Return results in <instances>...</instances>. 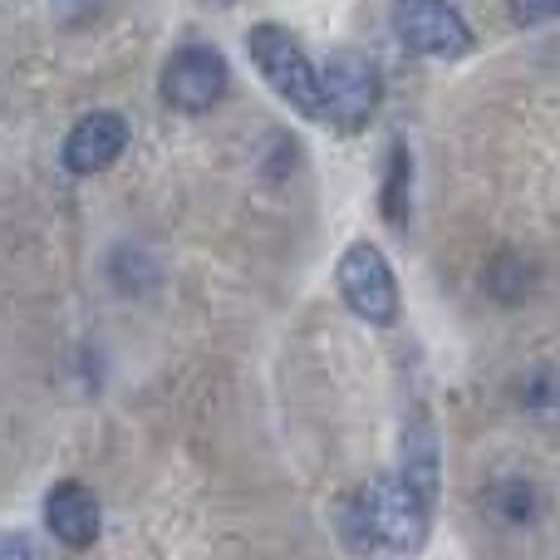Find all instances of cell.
<instances>
[{
	"mask_svg": "<svg viewBox=\"0 0 560 560\" xmlns=\"http://www.w3.org/2000/svg\"><path fill=\"white\" fill-rule=\"evenodd\" d=\"M428 497L408 477H374L349 502V526L364 541H378L388 551H418L428 541Z\"/></svg>",
	"mask_w": 560,
	"mask_h": 560,
	"instance_id": "obj_1",
	"label": "cell"
},
{
	"mask_svg": "<svg viewBox=\"0 0 560 560\" xmlns=\"http://www.w3.org/2000/svg\"><path fill=\"white\" fill-rule=\"evenodd\" d=\"M246 49H252V65L266 74V84H271L295 114L319 118V69L310 65V55L300 49V39L290 35L285 25H256L252 35H246Z\"/></svg>",
	"mask_w": 560,
	"mask_h": 560,
	"instance_id": "obj_2",
	"label": "cell"
},
{
	"mask_svg": "<svg viewBox=\"0 0 560 560\" xmlns=\"http://www.w3.org/2000/svg\"><path fill=\"white\" fill-rule=\"evenodd\" d=\"M378 108V74L364 55L339 49L325 69H319V118L339 128V133H359Z\"/></svg>",
	"mask_w": 560,
	"mask_h": 560,
	"instance_id": "obj_3",
	"label": "cell"
},
{
	"mask_svg": "<svg viewBox=\"0 0 560 560\" xmlns=\"http://www.w3.org/2000/svg\"><path fill=\"white\" fill-rule=\"evenodd\" d=\"M394 35L413 55H433V59H463L477 45L472 25L447 0H394Z\"/></svg>",
	"mask_w": 560,
	"mask_h": 560,
	"instance_id": "obj_4",
	"label": "cell"
},
{
	"mask_svg": "<svg viewBox=\"0 0 560 560\" xmlns=\"http://www.w3.org/2000/svg\"><path fill=\"white\" fill-rule=\"evenodd\" d=\"M339 295L349 300L359 319L369 325H394L398 319V280L394 266L384 261V252L369 242H354L339 256Z\"/></svg>",
	"mask_w": 560,
	"mask_h": 560,
	"instance_id": "obj_5",
	"label": "cell"
},
{
	"mask_svg": "<svg viewBox=\"0 0 560 560\" xmlns=\"http://www.w3.org/2000/svg\"><path fill=\"white\" fill-rule=\"evenodd\" d=\"M226 89V65L212 45H183L163 69V98L183 114H202L222 98Z\"/></svg>",
	"mask_w": 560,
	"mask_h": 560,
	"instance_id": "obj_6",
	"label": "cell"
},
{
	"mask_svg": "<svg viewBox=\"0 0 560 560\" xmlns=\"http://www.w3.org/2000/svg\"><path fill=\"white\" fill-rule=\"evenodd\" d=\"M124 143H128V124L118 114H108V108L84 114L65 138V167L74 177H94L124 153Z\"/></svg>",
	"mask_w": 560,
	"mask_h": 560,
	"instance_id": "obj_7",
	"label": "cell"
},
{
	"mask_svg": "<svg viewBox=\"0 0 560 560\" xmlns=\"http://www.w3.org/2000/svg\"><path fill=\"white\" fill-rule=\"evenodd\" d=\"M98 522H104V512H98V497L89 492L84 482H59L55 492H49L45 526H49V536H55V541L84 551V546L98 541Z\"/></svg>",
	"mask_w": 560,
	"mask_h": 560,
	"instance_id": "obj_8",
	"label": "cell"
},
{
	"mask_svg": "<svg viewBox=\"0 0 560 560\" xmlns=\"http://www.w3.org/2000/svg\"><path fill=\"white\" fill-rule=\"evenodd\" d=\"M408 177H413V167H408V148L394 143L388 148V177H384V192H378V207H384L388 226H398V232L408 226Z\"/></svg>",
	"mask_w": 560,
	"mask_h": 560,
	"instance_id": "obj_9",
	"label": "cell"
},
{
	"mask_svg": "<svg viewBox=\"0 0 560 560\" xmlns=\"http://www.w3.org/2000/svg\"><path fill=\"white\" fill-rule=\"evenodd\" d=\"M487 502H492V512L502 516V522H512V526L532 522V516L541 512V497H536V487L522 482V477H506V482H497L492 492H487Z\"/></svg>",
	"mask_w": 560,
	"mask_h": 560,
	"instance_id": "obj_10",
	"label": "cell"
},
{
	"mask_svg": "<svg viewBox=\"0 0 560 560\" xmlns=\"http://www.w3.org/2000/svg\"><path fill=\"white\" fill-rule=\"evenodd\" d=\"M512 15L522 25H541V20H560V0H512Z\"/></svg>",
	"mask_w": 560,
	"mask_h": 560,
	"instance_id": "obj_11",
	"label": "cell"
},
{
	"mask_svg": "<svg viewBox=\"0 0 560 560\" xmlns=\"http://www.w3.org/2000/svg\"><path fill=\"white\" fill-rule=\"evenodd\" d=\"M0 560H39V546L20 532H5L0 536Z\"/></svg>",
	"mask_w": 560,
	"mask_h": 560,
	"instance_id": "obj_12",
	"label": "cell"
},
{
	"mask_svg": "<svg viewBox=\"0 0 560 560\" xmlns=\"http://www.w3.org/2000/svg\"><path fill=\"white\" fill-rule=\"evenodd\" d=\"M226 5H232V0H226Z\"/></svg>",
	"mask_w": 560,
	"mask_h": 560,
	"instance_id": "obj_13",
	"label": "cell"
}]
</instances>
